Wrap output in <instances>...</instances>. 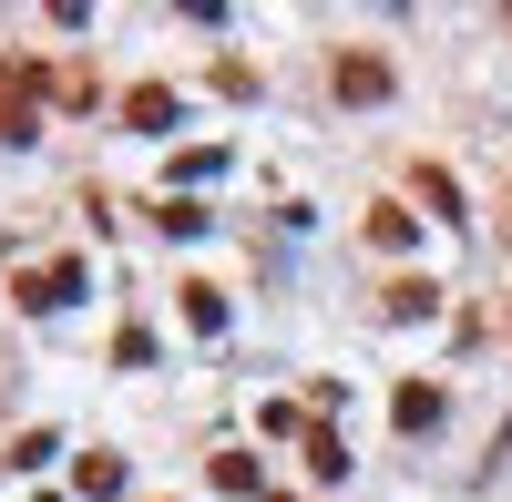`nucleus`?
I'll return each instance as SVG.
<instances>
[{
	"label": "nucleus",
	"instance_id": "1",
	"mask_svg": "<svg viewBox=\"0 0 512 502\" xmlns=\"http://www.w3.org/2000/svg\"><path fill=\"white\" fill-rule=\"evenodd\" d=\"M338 93H349V103H379V93H390V62H338Z\"/></svg>",
	"mask_w": 512,
	"mask_h": 502
},
{
	"label": "nucleus",
	"instance_id": "2",
	"mask_svg": "<svg viewBox=\"0 0 512 502\" xmlns=\"http://www.w3.org/2000/svg\"><path fill=\"white\" fill-rule=\"evenodd\" d=\"M431 421H441V390L410 380V390H400V431H431Z\"/></svg>",
	"mask_w": 512,
	"mask_h": 502
}]
</instances>
